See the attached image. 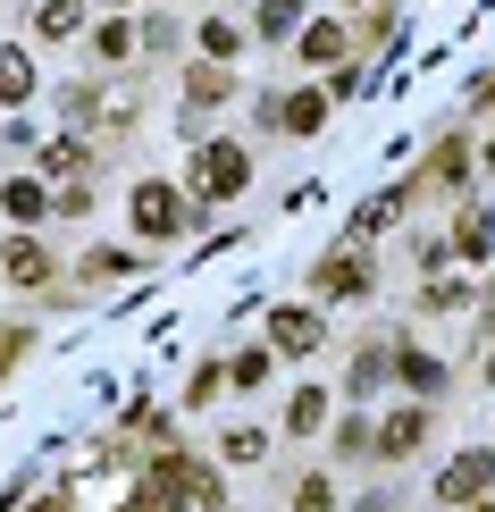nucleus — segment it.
Wrapping results in <instances>:
<instances>
[{
    "mask_svg": "<svg viewBox=\"0 0 495 512\" xmlns=\"http://www.w3.org/2000/svg\"><path fill=\"white\" fill-rule=\"evenodd\" d=\"M0 261H9V277H17V286H42V269H51V261H42V244H34V236H17L9 252H0Z\"/></svg>",
    "mask_w": 495,
    "mask_h": 512,
    "instance_id": "5",
    "label": "nucleus"
},
{
    "mask_svg": "<svg viewBox=\"0 0 495 512\" xmlns=\"http://www.w3.org/2000/svg\"><path fill=\"white\" fill-rule=\"evenodd\" d=\"M479 487H487V454H462L454 471L437 479V496H454V504H462V496H479Z\"/></svg>",
    "mask_w": 495,
    "mask_h": 512,
    "instance_id": "4",
    "label": "nucleus"
},
{
    "mask_svg": "<svg viewBox=\"0 0 495 512\" xmlns=\"http://www.w3.org/2000/svg\"><path fill=\"white\" fill-rule=\"evenodd\" d=\"M177 219H185V210H177L168 185H135V227H143V236H177Z\"/></svg>",
    "mask_w": 495,
    "mask_h": 512,
    "instance_id": "2",
    "label": "nucleus"
},
{
    "mask_svg": "<svg viewBox=\"0 0 495 512\" xmlns=\"http://www.w3.org/2000/svg\"><path fill=\"white\" fill-rule=\"evenodd\" d=\"M319 286H328V294H361V269H353V261H328V277H319Z\"/></svg>",
    "mask_w": 495,
    "mask_h": 512,
    "instance_id": "12",
    "label": "nucleus"
},
{
    "mask_svg": "<svg viewBox=\"0 0 495 512\" xmlns=\"http://www.w3.org/2000/svg\"><path fill=\"white\" fill-rule=\"evenodd\" d=\"M34 84V68H26V51H0V101H17Z\"/></svg>",
    "mask_w": 495,
    "mask_h": 512,
    "instance_id": "9",
    "label": "nucleus"
},
{
    "mask_svg": "<svg viewBox=\"0 0 495 512\" xmlns=\"http://www.w3.org/2000/svg\"><path fill=\"white\" fill-rule=\"evenodd\" d=\"M361 512H395V504H361Z\"/></svg>",
    "mask_w": 495,
    "mask_h": 512,
    "instance_id": "14",
    "label": "nucleus"
},
{
    "mask_svg": "<svg viewBox=\"0 0 495 512\" xmlns=\"http://www.w3.org/2000/svg\"><path fill=\"white\" fill-rule=\"evenodd\" d=\"M336 51H344L336 26H303V59H336Z\"/></svg>",
    "mask_w": 495,
    "mask_h": 512,
    "instance_id": "10",
    "label": "nucleus"
},
{
    "mask_svg": "<svg viewBox=\"0 0 495 512\" xmlns=\"http://www.w3.org/2000/svg\"><path fill=\"white\" fill-rule=\"evenodd\" d=\"M0 194H9V210H17V219H42V210H51L42 177H17V185H0Z\"/></svg>",
    "mask_w": 495,
    "mask_h": 512,
    "instance_id": "8",
    "label": "nucleus"
},
{
    "mask_svg": "<svg viewBox=\"0 0 495 512\" xmlns=\"http://www.w3.org/2000/svg\"><path fill=\"white\" fill-rule=\"evenodd\" d=\"M110 9H118V0H110Z\"/></svg>",
    "mask_w": 495,
    "mask_h": 512,
    "instance_id": "15",
    "label": "nucleus"
},
{
    "mask_svg": "<svg viewBox=\"0 0 495 512\" xmlns=\"http://www.w3.org/2000/svg\"><path fill=\"white\" fill-rule=\"evenodd\" d=\"M193 177H202V194H244V177H252V160H244V143H210L202 152V168H193Z\"/></svg>",
    "mask_w": 495,
    "mask_h": 512,
    "instance_id": "1",
    "label": "nucleus"
},
{
    "mask_svg": "<svg viewBox=\"0 0 495 512\" xmlns=\"http://www.w3.org/2000/svg\"><path fill=\"white\" fill-rule=\"evenodd\" d=\"M269 328H277V353H311V345H319V319H311V311H294V303L277 311Z\"/></svg>",
    "mask_w": 495,
    "mask_h": 512,
    "instance_id": "3",
    "label": "nucleus"
},
{
    "mask_svg": "<svg viewBox=\"0 0 495 512\" xmlns=\"http://www.w3.org/2000/svg\"><path fill=\"white\" fill-rule=\"evenodd\" d=\"M412 445H420V412H395L378 429V454H412Z\"/></svg>",
    "mask_w": 495,
    "mask_h": 512,
    "instance_id": "7",
    "label": "nucleus"
},
{
    "mask_svg": "<svg viewBox=\"0 0 495 512\" xmlns=\"http://www.w3.org/2000/svg\"><path fill=\"white\" fill-rule=\"evenodd\" d=\"M202 42H210V59H235V51H244V34H235V26H227V17H219V26H210Z\"/></svg>",
    "mask_w": 495,
    "mask_h": 512,
    "instance_id": "11",
    "label": "nucleus"
},
{
    "mask_svg": "<svg viewBox=\"0 0 495 512\" xmlns=\"http://www.w3.org/2000/svg\"><path fill=\"white\" fill-rule=\"evenodd\" d=\"M294 17H303V0H269V9H261V26H277V34H286Z\"/></svg>",
    "mask_w": 495,
    "mask_h": 512,
    "instance_id": "13",
    "label": "nucleus"
},
{
    "mask_svg": "<svg viewBox=\"0 0 495 512\" xmlns=\"http://www.w3.org/2000/svg\"><path fill=\"white\" fill-rule=\"evenodd\" d=\"M277 118H286V135H311V126L328 118V101H319V93H294V101H277Z\"/></svg>",
    "mask_w": 495,
    "mask_h": 512,
    "instance_id": "6",
    "label": "nucleus"
}]
</instances>
